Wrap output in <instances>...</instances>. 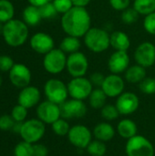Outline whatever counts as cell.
<instances>
[{
  "label": "cell",
  "instance_id": "40",
  "mask_svg": "<svg viewBox=\"0 0 155 156\" xmlns=\"http://www.w3.org/2000/svg\"><path fill=\"white\" fill-rule=\"evenodd\" d=\"M15 65L12 58L7 55H1L0 56V70L1 71H8L12 69Z\"/></svg>",
  "mask_w": 155,
  "mask_h": 156
},
{
  "label": "cell",
  "instance_id": "33",
  "mask_svg": "<svg viewBox=\"0 0 155 156\" xmlns=\"http://www.w3.org/2000/svg\"><path fill=\"white\" fill-rule=\"evenodd\" d=\"M140 14L133 8V7H128L124 11L122 12V21L126 25H132L135 24L139 19Z\"/></svg>",
  "mask_w": 155,
  "mask_h": 156
},
{
  "label": "cell",
  "instance_id": "12",
  "mask_svg": "<svg viewBox=\"0 0 155 156\" xmlns=\"http://www.w3.org/2000/svg\"><path fill=\"white\" fill-rule=\"evenodd\" d=\"M115 105L121 115L128 116L133 114L140 106L139 97L131 91H124L117 97Z\"/></svg>",
  "mask_w": 155,
  "mask_h": 156
},
{
  "label": "cell",
  "instance_id": "2",
  "mask_svg": "<svg viewBox=\"0 0 155 156\" xmlns=\"http://www.w3.org/2000/svg\"><path fill=\"white\" fill-rule=\"evenodd\" d=\"M5 43L13 48H17L25 44L28 37L27 25L19 19H11L4 24L2 34Z\"/></svg>",
  "mask_w": 155,
  "mask_h": 156
},
{
  "label": "cell",
  "instance_id": "24",
  "mask_svg": "<svg viewBox=\"0 0 155 156\" xmlns=\"http://www.w3.org/2000/svg\"><path fill=\"white\" fill-rule=\"evenodd\" d=\"M22 16H23V21L27 26H31V27H35L38 25L42 19L39 12V8L32 5H27L24 9Z\"/></svg>",
  "mask_w": 155,
  "mask_h": 156
},
{
  "label": "cell",
  "instance_id": "42",
  "mask_svg": "<svg viewBox=\"0 0 155 156\" xmlns=\"http://www.w3.org/2000/svg\"><path fill=\"white\" fill-rule=\"evenodd\" d=\"M106 76H104L102 73L100 72H94L92 73L89 80H90L91 84L93 85V87H96V88H100L103 81H104V79H105Z\"/></svg>",
  "mask_w": 155,
  "mask_h": 156
},
{
  "label": "cell",
  "instance_id": "27",
  "mask_svg": "<svg viewBox=\"0 0 155 156\" xmlns=\"http://www.w3.org/2000/svg\"><path fill=\"white\" fill-rule=\"evenodd\" d=\"M15 7L9 0H0V22L6 23L13 19Z\"/></svg>",
  "mask_w": 155,
  "mask_h": 156
},
{
  "label": "cell",
  "instance_id": "44",
  "mask_svg": "<svg viewBox=\"0 0 155 156\" xmlns=\"http://www.w3.org/2000/svg\"><path fill=\"white\" fill-rule=\"evenodd\" d=\"M71 1L75 6H82V7H86L91 2V0H71Z\"/></svg>",
  "mask_w": 155,
  "mask_h": 156
},
{
  "label": "cell",
  "instance_id": "15",
  "mask_svg": "<svg viewBox=\"0 0 155 156\" xmlns=\"http://www.w3.org/2000/svg\"><path fill=\"white\" fill-rule=\"evenodd\" d=\"M9 80L11 83L16 88H25L29 85L31 81L30 69L22 63L15 64L8 72Z\"/></svg>",
  "mask_w": 155,
  "mask_h": 156
},
{
  "label": "cell",
  "instance_id": "9",
  "mask_svg": "<svg viewBox=\"0 0 155 156\" xmlns=\"http://www.w3.org/2000/svg\"><path fill=\"white\" fill-rule=\"evenodd\" d=\"M68 139L71 145L78 149H86L92 141V132L83 124H76L70 127Z\"/></svg>",
  "mask_w": 155,
  "mask_h": 156
},
{
  "label": "cell",
  "instance_id": "37",
  "mask_svg": "<svg viewBox=\"0 0 155 156\" xmlns=\"http://www.w3.org/2000/svg\"><path fill=\"white\" fill-rule=\"evenodd\" d=\"M52 3L58 14H65L69 11L73 6L71 0H52Z\"/></svg>",
  "mask_w": 155,
  "mask_h": 156
},
{
  "label": "cell",
  "instance_id": "11",
  "mask_svg": "<svg viewBox=\"0 0 155 156\" xmlns=\"http://www.w3.org/2000/svg\"><path fill=\"white\" fill-rule=\"evenodd\" d=\"M59 109L61 118H64L66 120L83 118L88 112V108L84 101H79L76 99L67 100L59 105Z\"/></svg>",
  "mask_w": 155,
  "mask_h": 156
},
{
  "label": "cell",
  "instance_id": "10",
  "mask_svg": "<svg viewBox=\"0 0 155 156\" xmlns=\"http://www.w3.org/2000/svg\"><path fill=\"white\" fill-rule=\"evenodd\" d=\"M66 69L72 78L85 77L89 69V60L80 51L69 54L67 58Z\"/></svg>",
  "mask_w": 155,
  "mask_h": 156
},
{
  "label": "cell",
  "instance_id": "38",
  "mask_svg": "<svg viewBox=\"0 0 155 156\" xmlns=\"http://www.w3.org/2000/svg\"><path fill=\"white\" fill-rule=\"evenodd\" d=\"M143 28L150 35L155 36V12L145 16L143 19Z\"/></svg>",
  "mask_w": 155,
  "mask_h": 156
},
{
  "label": "cell",
  "instance_id": "29",
  "mask_svg": "<svg viewBox=\"0 0 155 156\" xmlns=\"http://www.w3.org/2000/svg\"><path fill=\"white\" fill-rule=\"evenodd\" d=\"M85 150L90 156H104L107 152V146L104 142L95 139L90 142Z\"/></svg>",
  "mask_w": 155,
  "mask_h": 156
},
{
  "label": "cell",
  "instance_id": "32",
  "mask_svg": "<svg viewBox=\"0 0 155 156\" xmlns=\"http://www.w3.org/2000/svg\"><path fill=\"white\" fill-rule=\"evenodd\" d=\"M15 156H34L33 144L27 142L22 141L18 143L14 149Z\"/></svg>",
  "mask_w": 155,
  "mask_h": 156
},
{
  "label": "cell",
  "instance_id": "39",
  "mask_svg": "<svg viewBox=\"0 0 155 156\" xmlns=\"http://www.w3.org/2000/svg\"><path fill=\"white\" fill-rule=\"evenodd\" d=\"M16 121L11 115H2L0 117V130L10 131L13 129Z\"/></svg>",
  "mask_w": 155,
  "mask_h": 156
},
{
  "label": "cell",
  "instance_id": "30",
  "mask_svg": "<svg viewBox=\"0 0 155 156\" xmlns=\"http://www.w3.org/2000/svg\"><path fill=\"white\" fill-rule=\"evenodd\" d=\"M51 127H52V131L54 132V133L60 137L68 135L70 130L69 123L64 118H59L58 120H57L55 122L51 124Z\"/></svg>",
  "mask_w": 155,
  "mask_h": 156
},
{
  "label": "cell",
  "instance_id": "35",
  "mask_svg": "<svg viewBox=\"0 0 155 156\" xmlns=\"http://www.w3.org/2000/svg\"><path fill=\"white\" fill-rule=\"evenodd\" d=\"M140 90L146 95L155 94V78L146 77L142 82L139 83Z\"/></svg>",
  "mask_w": 155,
  "mask_h": 156
},
{
  "label": "cell",
  "instance_id": "22",
  "mask_svg": "<svg viewBox=\"0 0 155 156\" xmlns=\"http://www.w3.org/2000/svg\"><path fill=\"white\" fill-rule=\"evenodd\" d=\"M111 47L115 50L127 51L131 47V39L123 31H114L111 34Z\"/></svg>",
  "mask_w": 155,
  "mask_h": 156
},
{
  "label": "cell",
  "instance_id": "17",
  "mask_svg": "<svg viewBox=\"0 0 155 156\" xmlns=\"http://www.w3.org/2000/svg\"><path fill=\"white\" fill-rule=\"evenodd\" d=\"M130 56L127 51L115 50L108 59V69L112 74H122L130 67Z\"/></svg>",
  "mask_w": 155,
  "mask_h": 156
},
{
  "label": "cell",
  "instance_id": "6",
  "mask_svg": "<svg viewBox=\"0 0 155 156\" xmlns=\"http://www.w3.org/2000/svg\"><path fill=\"white\" fill-rule=\"evenodd\" d=\"M44 93L48 101L60 105L68 100V86L58 79H50L44 85Z\"/></svg>",
  "mask_w": 155,
  "mask_h": 156
},
{
  "label": "cell",
  "instance_id": "23",
  "mask_svg": "<svg viewBox=\"0 0 155 156\" xmlns=\"http://www.w3.org/2000/svg\"><path fill=\"white\" fill-rule=\"evenodd\" d=\"M146 77V69L138 64L130 66L125 71V80L132 84H139Z\"/></svg>",
  "mask_w": 155,
  "mask_h": 156
},
{
  "label": "cell",
  "instance_id": "7",
  "mask_svg": "<svg viewBox=\"0 0 155 156\" xmlns=\"http://www.w3.org/2000/svg\"><path fill=\"white\" fill-rule=\"evenodd\" d=\"M67 54L60 48H53L44 55L43 67L45 70L52 75L61 73L67 66Z\"/></svg>",
  "mask_w": 155,
  "mask_h": 156
},
{
  "label": "cell",
  "instance_id": "18",
  "mask_svg": "<svg viewBox=\"0 0 155 156\" xmlns=\"http://www.w3.org/2000/svg\"><path fill=\"white\" fill-rule=\"evenodd\" d=\"M30 47L37 54L46 55L54 48V39L52 37L44 32H37L30 38Z\"/></svg>",
  "mask_w": 155,
  "mask_h": 156
},
{
  "label": "cell",
  "instance_id": "31",
  "mask_svg": "<svg viewBox=\"0 0 155 156\" xmlns=\"http://www.w3.org/2000/svg\"><path fill=\"white\" fill-rule=\"evenodd\" d=\"M100 115L101 117L107 121V122H111L115 121L118 119V117L121 115L116 105L113 104H105L101 109H100Z\"/></svg>",
  "mask_w": 155,
  "mask_h": 156
},
{
  "label": "cell",
  "instance_id": "45",
  "mask_svg": "<svg viewBox=\"0 0 155 156\" xmlns=\"http://www.w3.org/2000/svg\"><path fill=\"white\" fill-rule=\"evenodd\" d=\"M27 1H28L29 5H35V6L39 7V6L45 5V4L50 2L51 0H27Z\"/></svg>",
  "mask_w": 155,
  "mask_h": 156
},
{
  "label": "cell",
  "instance_id": "25",
  "mask_svg": "<svg viewBox=\"0 0 155 156\" xmlns=\"http://www.w3.org/2000/svg\"><path fill=\"white\" fill-rule=\"evenodd\" d=\"M81 47V42L79 37L67 36L65 37L59 45V48L65 52L66 54H72L75 52L79 51V48Z\"/></svg>",
  "mask_w": 155,
  "mask_h": 156
},
{
  "label": "cell",
  "instance_id": "5",
  "mask_svg": "<svg viewBox=\"0 0 155 156\" xmlns=\"http://www.w3.org/2000/svg\"><path fill=\"white\" fill-rule=\"evenodd\" d=\"M46 133L45 123L39 119H30L22 124L20 135L23 141L35 144L39 142Z\"/></svg>",
  "mask_w": 155,
  "mask_h": 156
},
{
  "label": "cell",
  "instance_id": "47",
  "mask_svg": "<svg viewBox=\"0 0 155 156\" xmlns=\"http://www.w3.org/2000/svg\"><path fill=\"white\" fill-rule=\"evenodd\" d=\"M3 29H4V23L0 22V35L3 34Z\"/></svg>",
  "mask_w": 155,
  "mask_h": 156
},
{
  "label": "cell",
  "instance_id": "14",
  "mask_svg": "<svg viewBox=\"0 0 155 156\" xmlns=\"http://www.w3.org/2000/svg\"><path fill=\"white\" fill-rule=\"evenodd\" d=\"M37 119L43 122L45 124H52L57 120L61 118L59 105L49 101H42L37 108Z\"/></svg>",
  "mask_w": 155,
  "mask_h": 156
},
{
  "label": "cell",
  "instance_id": "16",
  "mask_svg": "<svg viewBox=\"0 0 155 156\" xmlns=\"http://www.w3.org/2000/svg\"><path fill=\"white\" fill-rule=\"evenodd\" d=\"M100 88L108 98H117L124 92L125 81L120 75L111 73L105 77Z\"/></svg>",
  "mask_w": 155,
  "mask_h": 156
},
{
  "label": "cell",
  "instance_id": "34",
  "mask_svg": "<svg viewBox=\"0 0 155 156\" xmlns=\"http://www.w3.org/2000/svg\"><path fill=\"white\" fill-rule=\"evenodd\" d=\"M38 8H39V12H40L42 19H51V18H54L55 16H57V15L58 14L53 5L52 1L39 6Z\"/></svg>",
  "mask_w": 155,
  "mask_h": 156
},
{
  "label": "cell",
  "instance_id": "20",
  "mask_svg": "<svg viewBox=\"0 0 155 156\" xmlns=\"http://www.w3.org/2000/svg\"><path fill=\"white\" fill-rule=\"evenodd\" d=\"M116 131L114 127L108 122H102L96 124L93 128L92 134L96 140L101 142H110L115 136Z\"/></svg>",
  "mask_w": 155,
  "mask_h": 156
},
{
  "label": "cell",
  "instance_id": "19",
  "mask_svg": "<svg viewBox=\"0 0 155 156\" xmlns=\"http://www.w3.org/2000/svg\"><path fill=\"white\" fill-rule=\"evenodd\" d=\"M41 94L40 90L35 86H26L23 88L18 95V104L24 106L26 109L33 108L40 101Z\"/></svg>",
  "mask_w": 155,
  "mask_h": 156
},
{
  "label": "cell",
  "instance_id": "46",
  "mask_svg": "<svg viewBox=\"0 0 155 156\" xmlns=\"http://www.w3.org/2000/svg\"><path fill=\"white\" fill-rule=\"evenodd\" d=\"M23 122H16L12 130H13L15 133H20V131H21V128H22V124H23Z\"/></svg>",
  "mask_w": 155,
  "mask_h": 156
},
{
  "label": "cell",
  "instance_id": "3",
  "mask_svg": "<svg viewBox=\"0 0 155 156\" xmlns=\"http://www.w3.org/2000/svg\"><path fill=\"white\" fill-rule=\"evenodd\" d=\"M87 48L93 53H102L111 47V35L103 28L90 27L83 37Z\"/></svg>",
  "mask_w": 155,
  "mask_h": 156
},
{
  "label": "cell",
  "instance_id": "13",
  "mask_svg": "<svg viewBox=\"0 0 155 156\" xmlns=\"http://www.w3.org/2000/svg\"><path fill=\"white\" fill-rule=\"evenodd\" d=\"M136 63L145 69L153 66L155 63V46L150 41L141 43L134 51Z\"/></svg>",
  "mask_w": 155,
  "mask_h": 156
},
{
  "label": "cell",
  "instance_id": "36",
  "mask_svg": "<svg viewBox=\"0 0 155 156\" xmlns=\"http://www.w3.org/2000/svg\"><path fill=\"white\" fill-rule=\"evenodd\" d=\"M11 116L13 117V119L16 122H25V120L27 116V109L20 104H17L13 108Z\"/></svg>",
  "mask_w": 155,
  "mask_h": 156
},
{
  "label": "cell",
  "instance_id": "1",
  "mask_svg": "<svg viewBox=\"0 0 155 156\" xmlns=\"http://www.w3.org/2000/svg\"><path fill=\"white\" fill-rule=\"evenodd\" d=\"M61 27L67 36L83 37L91 27V18L87 8L74 5L62 15Z\"/></svg>",
  "mask_w": 155,
  "mask_h": 156
},
{
  "label": "cell",
  "instance_id": "48",
  "mask_svg": "<svg viewBox=\"0 0 155 156\" xmlns=\"http://www.w3.org/2000/svg\"><path fill=\"white\" fill-rule=\"evenodd\" d=\"M1 85H2V79H1V77H0V87H1Z\"/></svg>",
  "mask_w": 155,
  "mask_h": 156
},
{
  "label": "cell",
  "instance_id": "21",
  "mask_svg": "<svg viewBox=\"0 0 155 156\" xmlns=\"http://www.w3.org/2000/svg\"><path fill=\"white\" fill-rule=\"evenodd\" d=\"M118 134L126 140H129L138 134L137 124L131 119H122L117 125Z\"/></svg>",
  "mask_w": 155,
  "mask_h": 156
},
{
  "label": "cell",
  "instance_id": "28",
  "mask_svg": "<svg viewBox=\"0 0 155 156\" xmlns=\"http://www.w3.org/2000/svg\"><path fill=\"white\" fill-rule=\"evenodd\" d=\"M132 7L143 16L155 12V0H134Z\"/></svg>",
  "mask_w": 155,
  "mask_h": 156
},
{
  "label": "cell",
  "instance_id": "26",
  "mask_svg": "<svg viewBox=\"0 0 155 156\" xmlns=\"http://www.w3.org/2000/svg\"><path fill=\"white\" fill-rule=\"evenodd\" d=\"M107 98H108L107 95L104 93L101 88H96V89H93V90L91 91L88 99H89L90 106L92 109L100 110L106 104Z\"/></svg>",
  "mask_w": 155,
  "mask_h": 156
},
{
  "label": "cell",
  "instance_id": "4",
  "mask_svg": "<svg viewBox=\"0 0 155 156\" xmlns=\"http://www.w3.org/2000/svg\"><path fill=\"white\" fill-rule=\"evenodd\" d=\"M127 156H154L153 144L146 137L137 134L127 140L125 145Z\"/></svg>",
  "mask_w": 155,
  "mask_h": 156
},
{
  "label": "cell",
  "instance_id": "8",
  "mask_svg": "<svg viewBox=\"0 0 155 156\" xmlns=\"http://www.w3.org/2000/svg\"><path fill=\"white\" fill-rule=\"evenodd\" d=\"M69 96L71 99L84 101L88 99L93 90V85L90 80L85 77L72 78L67 84Z\"/></svg>",
  "mask_w": 155,
  "mask_h": 156
},
{
  "label": "cell",
  "instance_id": "41",
  "mask_svg": "<svg viewBox=\"0 0 155 156\" xmlns=\"http://www.w3.org/2000/svg\"><path fill=\"white\" fill-rule=\"evenodd\" d=\"M111 6L116 11H124L130 7L131 0H109Z\"/></svg>",
  "mask_w": 155,
  "mask_h": 156
},
{
  "label": "cell",
  "instance_id": "43",
  "mask_svg": "<svg viewBox=\"0 0 155 156\" xmlns=\"http://www.w3.org/2000/svg\"><path fill=\"white\" fill-rule=\"evenodd\" d=\"M34 156H48V149L46 145L41 144H33Z\"/></svg>",
  "mask_w": 155,
  "mask_h": 156
}]
</instances>
